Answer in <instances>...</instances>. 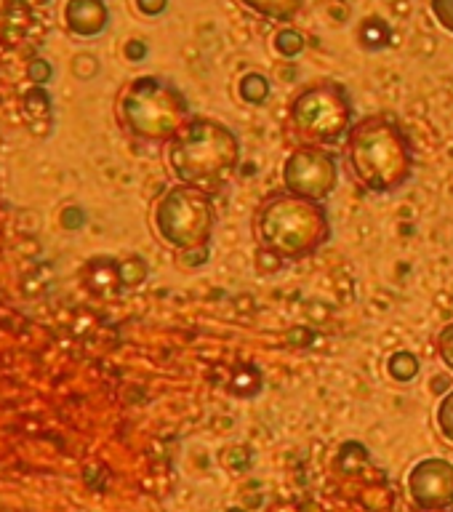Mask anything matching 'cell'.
Returning a JSON list of instances; mask_svg holds the SVG:
<instances>
[{
	"label": "cell",
	"mask_w": 453,
	"mask_h": 512,
	"mask_svg": "<svg viewBox=\"0 0 453 512\" xmlns=\"http://www.w3.org/2000/svg\"><path fill=\"white\" fill-rule=\"evenodd\" d=\"M166 163L179 184L219 195L240 171L243 142L224 120L195 115L179 136L166 144Z\"/></svg>",
	"instance_id": "cell-2"
},
{
	"label": "cell",
	"mask_w": 453,
	"mask_h": 512,
	"mask_svg": "<svg viewBox=\"0 0 453 512\" xmlns=\"http://www.w3.org/2000/svg\"><path fill=\"white\" fill-rule=\"evenodd\" d=\"M254 238L259 251L283 262H302L315 256L334 238L326 203L299 198L294 192H275L256 208Z\"/></svg>",
	"instance_id": "cell-3"
},
{
	"label": "cell",
	"mask_w": 453,
	"mask_h": 512,
	"mask_svg": "<svg viewBox=\"0 0 453 512\" xmlns=\"http://www.w3.org/2000/svg\"><path fill=\"white\" fill-rule=\"evenodd\" d=\"M435 424H438L440 435L453 443V387L448 392H443V398L438 400V408H435Z\"/></svg>",
	"instance_id": "cell-15"
},
{
	"label": "cell",
	"mask_w": 453,
	"mask_h": 512,
	"mask_svg": "<svg viewBox=\"0 0 453 512\" xmlns=\"http://www.w3.org/2000/svg\"><path fill=\"white\" fill-rule=\"evenodd\" d=\"M227 512H243V510H235V507H230V510H227Z\"/></svg>",
	"instance_id": "cell-21"
},
{
	"label": "cell",
	"mask_w": 453,
	"mask_h": 512,
	"mask_svg": "<svg viewBox=\"0 0 453 512\" xmlns=\"http://www.w3.org/2000/svg\"><path fill=\"white\" fill-rule=\"evenodd\" d=\"M216 222L219 216H216L214 195L179 182L160 195L158 206L152 211L158 238L182 254L211 248Z\"/></svg>",
	"instance_id": "cell-6"
},
{
	"label": "cell",
	"mask_w": 453,
	"mask_h": 512,
	"mask_svg": "<svg viewBox=\"0 0 453 512\" xmlns=\"http://www.w3.org/2000/svg\"><path fill=\"white\" fill-rule=\"evenodd\" d=\"M136 6L147 16H160L168 8V0H136Z\"/></svg>",
	"instance_id": "cell-19"
},
{
	"label": "cell",
	"mask_w": 453,
	"mask_h": 512,
	"mask_svg": "<svg viewBox=\"0 0 453 512\" xmlns=\"http://www.w3.org/2000/svg\"><path fill=\"white\" fill-rule=\"evenodd\" d=\"M344 163L366 192L395 195L414 176V142L392 115H366L344 139Z\"/></svg>",
	"instance_id": "cell-1"
},
{
	"label": "cell",
	"mask_w": 453,
	"mask_h": 512,
	"mask_svg": "<svg viewBox=\"0 0 453 512\" xmlns=\"http://www.w3.org/2000/svg\"><path fill=\"white\" fill-rule=\"evenodd\" d=\"M406 486L416 510H451L453 462L443 456H427L408 470Z\"/></svg>",
	"instance_id": "cell-8"
},
{
	"label": "cell",
	"mask_w": 453,
	"mask_h": 512,
	"mask_svg": "<svg viewBox=\"0 0 453 512\" xmlns=\"http://www.w3.org/2000/svg\"><path fill=\"white\" fill-rule=\"evenodd\" d=\"M283 190L294 192L299 198L326 203L342 182L339 158L328 147L318 144H299L283 160L280 168Z\"/></svg>",
	"instance_id": "cell-7"
},
{
	"label": "cell",
	"mask_w": 453,
	"mask_h": 512,
	"mask_svg": "<svg viewBox=\"0 0 453 512\" xmlns=\"http://www.w3.org/2000/svg\"><path fill=\"white\" fill-rule=\"evenodd\" d=\"M430 14L440 30L453 35V0H430Z\"/></svg>",
	"instance_id": "cell-17"
},
{
	"label": "cell",
	"mask_w": 453,
	"mask_h": 512,
	"mask_svg": "<svg viewBox=\"0 0 453 512\" xmlns=\"http://www.w3.org/2000/svg\"><path fill=\"white\" fill-rule=\"evenodd\" d=\"M288 120L302 144L334 147L350 136L355 118V102L344 83L315 80L299 88L288 104Z\"/></svg>",
	"instance_id": "cell-4"
},
{
	"label": "cell",
	"mask_w": 453,
	"mask_h": 512,
	"mask_svg": "<svg viewBox=\"0 0 453 512\" xmlns=\"http://www.w3.org/2000/svg\"><path fill=\"white\" fill-rule=\"evenodd\" d=\"M144 278H147V264H144L142 259L131 256V259H126V262L120 264V280H123L126 286H139V283H144Z\"/></svg>",
	"instance_id": "cell-16"
},
{
	"label": "cell",
	"mask_w": 453,
	"mask_h": 512,
	"mask_svg": "<svg viewBox=\"0 0 453 512\" xmlns=\"http://www.w3.org/2000/svg\"><path fill=\"white\" fill-rule=\"evenodd\" d=\"M275 51H278L280 56H286V59H296V56L302 54L304 48H307V40H304V35L296 27H280L278 32H275Z\"/></svg>",
	"instance_id": "cell-14"
},
{
	"label": "cell",
	"mask_w": 453,
	"mask_h": 512,
	"mask_svg": "<svg viewBox=\"0 0 453 512\" xmlns=\"http://www.w3.org/2000/svg\"><path fill=\"white\" fill-rule=\"evenodd\" d=\"M414 512H427V510H416V507H414ZM432 512H453V507H451V510H432Z\"/></svg>",
	"instance_id": "cell-20"
},
{
	"label": "cell",
	"mask_w": 453,
	"mask_h": 512,
	"mask_svg": "<svg viewBox=\"0 0 453 512\" xmlns=\"http://www.w3.org/2000/svg\"><path fill=\"white\" fill-rule=\"evenodd\" d=\"M384 371L395 384H408L422 374V360L411 350H395L384 363Z\"/></svg>",
	"instance_id": "cell-11"
},
{
	"label": "cell",
	"mask_w": 453,
	"mask_h": 512,
	"mask_svg": "<svg viewBox=\"0 0 453 512\" xmlns=\"http://www.w3.org/2000/svg\"><path fill=\"white\" fill-rule=\"evenodd\" d=\"M240 3L272 22H294L304 8V0H240Z\"/></svg>",
	"instance_id": "cell-9"
},
{
	"label": "cell",
	"mask_w": 453,
	"mask_h": 512,
	"mask_svg": "<svg viewBox=\"0 0 453 512\" xmlns=\"http://www.w3.org/2000/svg\"><path fill=\"white\" fill-rule=\"evenodd\" d=\"M230 392L238 398H254L256 392H262V371L256 366H240L235 368L230 382Z\"/></svg>",
	"instance_id": "cell-13"
},
{
	"label": "cell",
	"mask_w": 453,
	"mask_h": 512,
	"mask_svg": "<svg viewBox=\"0 0 453 512\" xmlns=\"http://www.w3.org/2000/svg\"><path fill=\"white\" fill-rule=\"evenodd\" d=\"M358 38H360V46L366 48V51H384V48L390 46L392 40V30L390 24L379 19V16H368L363 19L358 30Z\"/></svg>",
	"instance_id": "cell-12"
},
{
	"label": "cell",
	"mask_w": 453,
	"mask_h": 512,
	"mask_svg": "<svg viewBox=\"0 0 453 512\" xmlns=\"http://www.w3.org/2000/svg\"><path fill=\"white\" fill-rule=\"evenodd\" d=\"M120 115L131 134L147 142H171L195 115L176 83L163 78H139L128 86Z\"/></svg>",
	"instance_id": "cell-5"
},
{
	"label": "cell",
	"mask_w": 453,
	"mask_h": 512,
	"mask_svg": "<svg viewBox=\"0 0 453 512\" xmlns=\"http://www.w3.org/2000/svg\"><path fill=\"white\" fill-rule=\"evenodd\" d=\"M438 355L443 360V366L453 374V320L438 334Z\"/></svg>",
	"instance_id": "cell-18"
},
{
	"label": "cell",
	"mask_w": 453,
	"mask_h": 512,
	"mask_svg": "<svg viewBox=\"0 0 453 512\" xmlns=\"http://www.w3.org/2000/svg\"><path fill=\"white\" fill-rule=\"evenodd\" d=\"M272 94V83L267 75L256 70H248L243 72L238 78V96L240 102L248 104V107H262Z\"/></svg>",
	"instance_id": "cell-10"
}]
</instances>
